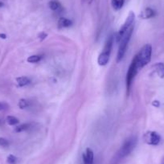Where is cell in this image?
I'll return each mask as SVG.
<instances>
[{"mask_svg": "<svg viewBox=\"0 0 164 164\" xmlns=\"http://www.w3.org/2000/svg\"><path fill=\"white\" fill-rule=\"evenodd\" d=\"M154 15H155V11H154L152 8H151V7H147V8L144 9V10L140 13L139 17L142 18V19H147L153 18Z\"/></svg>", "mask_w": 164, "mask_h": 164, "instance_id": "cell-9", "label": "cell"}, {"mask_svg": "<svg viewBox=\"0 0 164 164\" xmlns=\"http://www.w3.org/2000/svg\"><path fill=\"white\" fill-rule=\"evenodd\" d=\"M113 36H109V38L107 39V41L105 44L104 49L103 51H106L108 53H110L111 50H112V47H113Z\"/></svg>", "mask_w": 164, "mask_h": 164, "instance_id": "cell-11", "label": "cell"}, {"mask_svg": "<svg viewBox=\"0 0 164 164\" xmlns=\"http://www.w3.org/2000/svg\"><path fill=\"white\" fill-rule=\"evenodd\" d=\"M88 2H89V3H91L92 2H93V0H87Z\"/></svg>", "mask_w": 164, "mask_h": 164, "instance_id": "cell-27", "label": "cell"}, {"mask_svg": "<svg viewBox=\"0 0 164 164\" xmlns=\"http://www.w3.org/2000/svg\"><path fill=\"white\" fill-rule=\"evenodd\" d=\"M143 139L145 141V143H147L148 145L157 146L160 143L161 137L155 131H148L144 134Z\"/></svg>", "mask_w": 164, "mask_h": 164, "instance_id": "cell-6", "label": "cell"}, {"mask_svg": "<svg viewBox=\"0 0 164 164\" xmlns=\"http://www.w3.org/2000/svg\"><path fill=\"white\" fill-rule=\"evenodd\" d=\"M5 108H6V105H5L4 103L0 102V111L2 110V109H4Z\"/></svg>", "mask_w": 164, "mask_h": 164, "instance_id": "cell-23", "label": "cell"}, {"mask_svg": "<svg viewBox=\"0 0 164 164\" xmlns=\"http://www.w3.org/2000/svg\"><path fill=\"white\" fill-rule=\"evenodd\" d=\"M16 82L19 87H24L31 83V80L27 77H19L16 78Z\"/></svg>", "mask_w": 164, "mask_h": 164, "instance_id": "cell-12", "label": "cell"}, {"mask_svg": "<svg viewBox=\"0 0 164 164\" xmlns=\"http://www.w3.org/2000/svg\"><path fill=\"white\" fill-rule=\"evenodd\" d=\"M109 55H110V53H108L106 51H103L99 55L97 59V63L99 65L101 66H105L108 64V62L109 60Z\"/></svg>", "mask_w": 164, "mask_h": 164, "instance_id": "cell-8", "label": "cell"}, {"mask_svg": "<svg viewBox=\"0 0 164 164\" xmlns=\"http://www.w3.org/2000/svg\"><path fill=\"white\" fill-rule=\"evenodd\" d=\"M124 3H125V0H112L111 1V5L115 11L121 10L123 6Z\"/></svg>", "mask_w": 164, "mask_h": 164, "instance_id": "cell-13", "label": "cell"}, {"mask_svg": "<svg viewBox=\"0 0 164 164\" xmlns=\"http://www.w3.org/2000/svg\"><path fill=\"white\" fill-rule=\"evenodd\" d=\"M134 19H135V15H134V11H130L127 18H126V21H125V23H124L123 26L121 28V29H120L118 33H117V42H118L120 39L122 38V36L124 35V33L126 32V30H127L128 28H130L132 25H134Z\"/></svg>", "mask_w": 164, "mask_h": 164, "instance_id": "cell-5", "label": "cell"}, {"mask_svg": "<svg viewBox=\"0 0 164 164\" xmlns=\"http://www.w3.org/2000/svg\"><path fill=\"white\" fill-rule=\"evenodd\" d=\"M155 71L158 77L161 78H164V64L163 63H158L154 65Z\"/></svg>", "mask_w": 164, "mask_h": 164, "instance_id": "cell-14", "label": "cell"}, {"mask_svg": "<svg viewBox=\"0 0 164 164\" xmlns=\"http://www.w3.org/2000/svg\"><path fill=\"white\" fill-rule=\"evenodd\" d=\"M73 24V22L71 21L70 19H67V18L62 17L59 19L58 21V26L60 28H68L70 27Z\"/></svg>", "mask_w": 164, "mask_h": 164, "instance_id": "cell-10", "label": "cell"}, {"mask_svg": "<svg viewBox=\"0 0 164 164\" xmlns=\"http://www.w3.org/2000/svg\"><path fill=\"white\" fill-rule=\"evenodd\" d=\"M133 31H134V25H132L130 28H129L126 30V32L124 33V35L120 39L119 41V48H118V51H117V61L119 62L122 60L124 55L126 53V48H127L128 44L130 42L131 36H132Z\"/></svg>", "mask_w": 164, "mask_h": 164, "instance_id": "cell-3", "label": "cell"}, {"mask_svg": "<svg viewBox=\"0 0 164 164\" xmlns=\"http://www.w3.org/2000/svg\"><path fill=\"white\" fill-rule=\"evenodd\" d=\"M19 107L21 109H26L27 107L29 106V101H28L27 99H20L19 101V104H18Z\"/></svg>", "mask_w": 164, "mask_h": 164, "instance_id": "cell-19", "label": "cell"}, {"mask_svg": "<svg viewBox=\"0 0 164 164\" xmlns=\"http://www.w3.org/2000/svg\"><path fill=\"white\" fill-rule=\"evenodd\" d=\"M9 146V142L4 138H0V147H7Z\"/></svg>", "mask_w": 164, "mask_h": 164, "instance_id": "cell-21", "label": "cell"}, {"mask_svg": "<svg viewBox=\"0 0 164 164\" xmlns=\"http://www.w3.org/2000/svg\"><path fill=\"white\" fill-rule=\"evenodd\" d=\"M6 120L7 124L10 125V126H15V125H17L19 122V119L16 118L15 117H14V116H7Z\"/></svg>", "mask_w": 164, "mask_h": 164, "instance_id": "cell-16", "label": "cell"}, {"mask_svg": "<svg viewBox=\"0 0 164 164\" xmlns=\"http://www.w3.org/2000/svg\"><path fill=\"white\" fill-rule=\"evenodd\" d=\"M82 158L84 164H93L94 155L93 151L90 148H87L82 155Z\"/></svg>", "mask_w": 164, "mask_h": 164, "instance_id": "cell-7", "label": "cell"}, {"mask_svg": "<svg viewBox=\"0 0 164 164\" xmlns=\"http://www.w3.org/2000/svg\"><path fill=\"white\" fill-rule=\"evenodd\" d=\"M46 36H47V34H45V33H41V34L40 35V38L41 40H43L44 39H45Z\"/></svg>", "mask_w": 164, "mask_h": 164, "instance_id": "cell-24", "label": "cell"}, {"mask_svg": "<svg viewBox=\"0 0 164 164\" xmlns=\"http://www.w3.org/2000/svg\"><path fill=\"white\" fill-rule=\"evenodd\" d=\"M0 38L6 39V36L5 34H0Z\"/></svg>", "mask_w": 164, "mask_h": 164, "instance_id": "cell-25", "label": "cell"}, {"mask_svg": "<svg viewBox=\"0 0 164 164\" xmlns=\"http://www.w3.org/2000/svg\"><path fill=\"white\" fill-rule=\"evenodd\" d=\"M41 59H42V56H41V55H32L27 59V61H28V63H38V62L40 61Z\"/></svg>", "mask_w": 164, "mask_h": 164, "instance_id": "cell-17", "label": "cell"}, {"mask_svg": "<svg viewBox=\"0 0 164 164\" xmlns=\"http://www.w3.org/2000/svg\"><path fill=\"white\" fill-rule=\"evenodd\" d=\"M139 71V68L137 67V62H136V59L135 57L133 59L132 62L130 65V68L128 69V72L126 73V89H127V93H129L130 90V86L132 85L133 80L136 76L137 73Z\"/></svg>", "mask_w": 164, "mask_h": 164, "instance_id": "cell-4", "label": "cell"}, {"mask_svg": "<svg viewBox=\"0 0 164 164\" xmlns=\"http://www.w3.org/2000/svg\"><path fill=\"white\" fill-rule=\"evenodd\" d=\"M152 105H153L154 106L156 107V108H158V107H159L160 105V103L158 101H154L153 103H152Z\"/></svg>", "mask_w": 164, "mask_h": 164, "instance_id": "cell-22", "label": "cell"}, {"mask_svg": "<svg viewBox=\"0 0 164 164\" xmlns=\"http://www.w3.org/2000/svg\"><path fill=\"white\" fill-rule=\"evenodd\" d=\"M162 164H164V162H163V163H162Z\"/></svg>", "mask_w": 164, "mask_h": 164, "instance_id": "cell-28", "label": "cell"}, {"mask_svg": "<svg viewBox=\"0 0 164 164\" xmlns=\"http://www.w3.org/2000/svg\"><path fill=\"white\" fill-rule=\"evenodd\" d=\"M152 54V47L151 44H146L143 46V48L141 49L140 51L134 57L136 59L137 67L138 68L141 69L143 67L148 64L151 60Z\"/></svg>", "mask_w": 164, "mask_h": 164, "instance_id": "cell-2", "label": "cell"}, {"mask_svg": "<svg viewBox=\"0 0 164 164\" xmlns=\"http://www.w3.org/2000/svg\"><path fill=\"white\" fill-rule=\"evenodd\" d=\"M137 145L136 137H130L127 140L125 141L123 145L121 147L118 151L113 156V159L111 161V164H118L122 160L126 158L131 154Z\"/></svg>", "mask_w": 164, "mask_h": 164, "instance_id": "cell-1", "label": "cell"}, {"mask_svg": "<svg viewBox=\"0 0 164 164\" xmlns=\"http://www.w3.org/2000/svg\"><path fill=\"white\" fill-rule=\"evenodd\" d=\"M30 126H31L30 124H28V123L22 124V125H20V126H18L17 127H15V131L17 133L23 132V131H25V130H28V129L30 128Z\"/></svg>", "mask_w": 164, "mask_h": 164, "instance_id": "cell-18", "label": "cell"}, {"mask_svg": "<svg viewBox=\"0 0 164 164\" xmlns=\"http://www.w3.org/2000/svg\"><path fill=\"white\" fill-rule=\"evenodd\" d=\"M16 160H17V158L15 155H13V154L8 155L7 158H6V161L9 164H15L16 162Z\"/></svg>", "mask_w": 164, "mask_h": 164, "instance_id": "cell-20", "label": "cell"}, {"mask_svg": "<svg viewBox=\"0 0 164 164\" xmlns=\"http://www.w3.org/2000/svg\"><path fill=\"white\" fill-rule=\"evenodd\" d=\"M49 7L51 9V11H59L60 8H61V5L59 2H58L57 0H51L49 2Z\"/></svg>", "mask_w": 164, "mask_h": 164, "instance_id": "cell-15", "label": "cell"}, {"mask_svg": "<svg viewBox=\"0 0 164 164\" xmlns=\"http://www.w3.org/2000/svg\"><path fill=\"white\" fill-rule=\"evenodd\" d=\"M3 2H0V7H2V6H3Z\"/></svg>", "mask_w": 164, "mask_h": 164, "instance_id": "cell-26", "label": "cell"}]
</instances>
